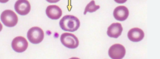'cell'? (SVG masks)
Wrapping results in <instances>:
<instances>
[{"mask_svg":"<svg viewBox=\"0 0 160 59\" xmlns=\"http://www.w3.org/2000/svg\"><path fill=\"white\" fill-rule=\"evenodd\" d=\"M114 17L119 21H125L129 15V11L126 6H117L114 10Z\"/></svg>","mask_w":160,"mask_h":59,"instance_id":"cell-8","label":"cell"},{"mask_svg":"<svg viewBox=\"0 0 160 59\" xmlns=\"http://www.w3.org/2000/svg\"><path fill=\"white\" fill-rule=\"evenodd\" d=\"M1 19L4 25L8 27H15L18 22V17L12 11L7 10L4 11L1 15Z\"/></svg>","mask_w":160,"mask_h":59,"instance_id":"cell-2","label":"cell"},{"mask_svg":"<svg viewBox=\"0 0 160 59\" xmlns=\"http://www.w3.org/2000/svg\"><path fill=\"white\" fill-rule=\"evenodd\" d=\"M100 6L99 5H96L95 2L94 1H92L89 3L87 4L85 9L84 15L86 14L87 12L92 13L96 11L99 9Z\"/></svg>","mask_w":160,"mask_h":59,"instance_id":"cell-12","label":"cell"},{"mask_svg":"<svg viewBox=\"0 0 160 59\" xmlns=\"http://www.w3.org/2000/svg\"><path fill=\"white\" fill-rule=\"evenodd\" d=\"M128 38L132 42H138L143 40L144 36V33L143 30L139 28H133L128 32Z\"/></svg>","mask_w":160,"mask_h":59,"instance_id":"cell-9","label":"cell"},{"mask_svg":"<svg viewBox=\"0 0 160 59\" xmlns=\"http://www.w3.org/2000/svg\"><path fill=\"white\" fill-rule=\"evenodd\" d=\"M14 8L18 14L25 16L30 12L31 6L28 1H18L15 4Z\"/></svg>","mask_w":160,"mask_h":59,"instance_id":"cell-7","label":"cell"},{"mask_svg":"<svg viewBox=\"0 0 160 59\" xmlns=\"http://www.w3.org/2000/svg\"><path fill=\"white\" fill-rule=\"evenodd\" d=\"M126 53L125 48L119 44L112 45L108 51L109 56L112 59H121L124 57Z\"/></svg>","mask_w":160,"mask_h":59,"instance_id":"cell-5","label":"cell"},{"mask_svg":"<svg viewBox=\"0 0 160 59\" xmlns=\"http://www.w3.org/2000/svg\"><path fill=\"white\" fill-rule=\"evenodd\" d=\"M12 46V48L17 53H22L28 48V43L22 36H17L13 39Z\"/></svg>","mask_w":160,"mask_h":59,"instance_id":"cell-6","label":"cell"},{"mask_svg":"<svg viewBox=\"0 0 160 59\" xmlns=\"http://www.w3.org/2000/svg\"><path fill=\"white\" fill-rule=\"evenodd\" d=\"M60 25L63 30L73 32L76 31L79 28L80 23L77 17L73 15H67L61 19Z\"/></svg>","mask_w":160,"mask_h":59,"instance_id":"cell-1","label":"cell"},{"mask_svg":"<svg viewBox=\"0 0 160 59\" xmlns=\"http://www.w3.org/2000/svg\"><path fill=\"white\" fill-rule=\"evenodd\" d=\"M60 40L63 45L70 49H75L78 47L79 42L75 35L65 32L61 35Z\"/></svg>","mask_w":160,"mask_h":59,"instance_id":"cell-4","label":"cell"},{"mask_svg":"<svg viewBox=\"0 0 160 59\" xmlns=\"http://www.w3.org/2000/svg\"><path fill=\"white\" fill-rule=\"evenodd\" d=\"M44 33L43 30L38 27L31 28L27 33L28 40L33 44H38L43 40Z\"/></svg>","mask_w":160,"mask_h":59,"instance_id":"cell-3","label":"cell"},{"mask_svg":"<svg viewBox=\"0 0 160 59\" xmlns=\"http://www.w3.org/2000/svg\"><path fill=\"white\" fill-rule=\"evenodd\" d=\"M123 28L120 23H113L109 26L107 30V34L111 38H117L121 36Z\"/></svg>","mask_w":160,"mask_h":59,"instance_id":"cell-10","label":"cell"},{"mask_svg":"<svg viewBox=\"0 0 160 59\" xmlns=\"http://www.w3.org/2000/svg\"><path fill=\"white\" fill-rule=\"evenodd\" d=\"M46 13L49 18L52 19H58L62 15V11L57 5L48 6L46 10Z\"/></svg>","mask_w":160,"mask_h":59,"instance_id":"cell-11","label":"cell"}]
</instances>
